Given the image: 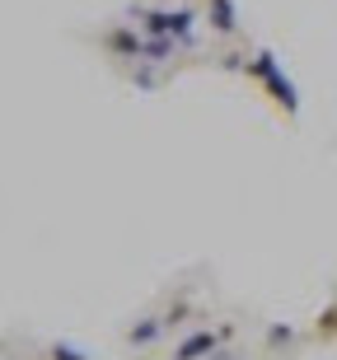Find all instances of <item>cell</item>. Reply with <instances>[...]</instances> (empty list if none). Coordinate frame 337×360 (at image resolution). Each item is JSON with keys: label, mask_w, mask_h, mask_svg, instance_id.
I'll return each mask as SVG.
<instances>
[{"label": "cell", "mask_w": 337, "mask_h": 360, "mask_svg": "<svg viewBox=\"0 0 337 360\" xmlns=\"http://www.w3.org/2000/svg\"><path fill=\"white\" fill-rule=\"evenodd\" d=\"M248 80L262 84V94L281 108L286 117H295V112H300V89H295V80L281 70V61H276L267 47H257V52H253V61H248Z\"/></svg>", "instance_id": "1"}, {"label": "cell", "mask_w": 337, "mask_h": 360, "mask_svg": "<svg viewBox=\"0 0 337 360\" xmlns=\"http://www.w3.org/2000/svg\"><path fill=\"white\" fill-rule=\"evenodd\" d=\"M136 24L146 38H174V42H192L197 33V14L192 10H136Z\"/></svg>", "instance_id": "2"}, {"label": "cell", "mask_w": 337, "mask_h": 360, "mask_svg": "<svg viewBox=\"0 0 337 360\" xmlns=\"http://www.w3.org/2000/svg\"><path fill=\"white\" fill-rule=\"evenodd\" d=\"M225 342H234V328H229V323H220V328H197V333H188L174 347V360H211Z\"/></svg>", "instance_id": "3"}, {"label": "cell", "mask_w": 337, "mask_h": 360, "mask_svg": "<svg viewBox=\"0 0 337 360\" xmlns=\"http://www.w3.org/2000/svg\"><path fill=\"white\" fill-rule=\"evenodd\" d=\"M103 52L122 56V61H146V33L132 24H113L103 33Z\"/></svg>", "instance_id": "4"}, {"label": "cell", "mask_w": 337, "mask_h": 360, "mask_svg": "<svg viewBox=\"0 0 337 360\" xmlns=\"http://www.w3.org/2000/svg\"><path fill=\"white\" fill-rule=\"evenodd\" d=\"M206 24L216 38H234L239 33V10H234V0H206Z\"/></svg>", "instance_id": "5"}, {"label": "cell", "mask_w": 337, "mask_h": 360, "mask_svg": "<svg viewBox=\"0 0 337 360\" xmlns=\"http://www.w3.org/2000/svg\"><path fill=\"white\" fill-rule=\"evenodd\" d=\"M164 333H169V323H164V319H141V323L127 328V342H132V347H155Z\"/></svg>", "instance_id": "6"}, {"label": "cell", "mask_w": 337, "mask_h": 360, "mask_svg": "<svg viewBox=\"0 0 337 360\" xmlns=\"http://www.w3.org/2000/svg\"><path fill=\"white\" fill-rule=\"evenodd\" d=\"M174 47H183V42H174V38H146V61H169Z\"/></svg>", "instance_id": "7"}, {"label": "cell", "mask_w": 337, "mask_h": 360, "mask_svg": "<svg viewBox=\"0 0 337 360\" xmlns=\"http://www.w3.org/2000/svg\"><path fill=\"white\" fill-rule=\"evenodd\" d=\"M314 333L324 337V342H328V337H337V304H328L324 314H319V319H314Z\"/></svg>", "instance_id": "8"}, {"label": "cell", "mask_w": 337, "mask_h": 360, "mask_svg": "<svg viewBox=\"0 0 337 360\" xmlns=\"http://www.w3.org/2000/svg\"><path fill=\"white\" fill-rule=\"evenodd\" d=\"M295 342V328L291 323H272L267 328V347H291Z\"/></svg>", "instance_id": "9"}, {"label": "cell", "mask_w": 337, "mask_h": 360, "mask_svg": "<svg viewBox=\"0 0 337 360\" xmlns=\"http://www.w3.org/2000/svg\"><path fill=\"white\" fill-rule=\"evenodd\" d=\"M47 360H89L80 347H70V342H52L47 347Z\"/></svg>", "instance_id": "10"}, {"label": "cell", "mask_w": 337, "mask_h": 360, "mask_svg": "<svg viewBox=\"0 0 337 360\" xmlns=\"http://www.w3.org/2000/svg\"><path fill=\"white\" fill-rule=\"evenodd\" d=\"M188 314H192V304H174V309H169V314H164V323L174 328V323H183V319H188Z\"/></svg>", "instance_id": "11"}, {"label": "cell", "mask_w": 337, "mask_h": 360, "mask_svg": "<svg viewBox=\"0 0 337 360\" xmlns=\"http://www.w3.org/2000/svg\"><path fill=\"white\" fill-rule=\"evenodd\" d=\"M211 360H239V356H234V351H216V356H211Z\"/></svg>", "instance_id": "12"}]
</instances>
